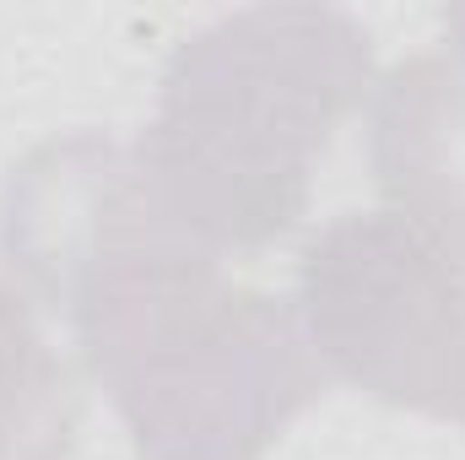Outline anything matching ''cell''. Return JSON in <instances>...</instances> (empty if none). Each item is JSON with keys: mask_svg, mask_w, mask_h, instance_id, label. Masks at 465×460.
<instances>
[{"mask_svg": "<svg viewBox=\"0 0 465 460\" xmlns=\"http://www.w3.org/2000/svg\"><path fill=\"white\" fill-rule=\"evenodd\" d=\"M0 249L71 320L141 460H265L325 395L298 309L146 217L124 152L93 130L11 168Z\"/></svg>", "mask_w": 465, "mask_h": 460, "instance_id": "cell-1", "label": "cell"}, {"mask_svg": "<svg viewBox=\"0 0 465 460\" xmlns=\"http://www.w3.org/2000/svg\"><path fill=\"white\" fill-rule=\"evenodd\" d=\"M373 44L331 5H254L190 33L157 115L124 152L130 190L179 238L254 255L298 228L336 125L362 104Z\"/></svg>", "mask_w": 465, "mask_h": 460, "instance_id": "cell-2", "label": "cell"}, {"mask_svg": "<svg viewBox=\"0 0 465 460\" xmlns=\"http://www.w3.org/2000/svg\"><path fill=\"white\" fill-rule=\"evenodd\" d=\"M314 357L384 406L450 417L465 374V260L395 212H347L298 260Z\"/></svg>", "mask_w": 465, "mask_h": 460, "instance_id": "cell-3", "label": "cell"}, {"mask_svg": "<svg viewBox=\"0 0 465 460\" xmlns=\"http://www.w3.org/2000/svg\"><path fill=\"white\" fill-rule=\"evenodd\" d=\"M368 152L390 212L465 260V49L384 71Z\"/></svg>", "mask_w": 465, "mask_h": 460, "instance_id": "cell-4", "label": "cell"}, {"mask_svg": "<svg viewBox=\"0 0 465 460\" xmlns=\"http://www.w3.org/2000/svg\"><path fill=\"white\" fill-rule=\"evenodd\" d=\"M76 434L82 395L65 363L0 282V460H76Z\"/></svg>", "mask_w": 465, "mask_h": 460, "instance_id": "cell-5", "label": "cell"}, {"mask_svg": "<svg viewBox=\"0 0 465 460\" xmlns=\"http://www.w3.org/2000/svg\"><path fill=\"white\" fill-rule=\"evenodd\" d=\"M450 27H455V38H460L455 49H465V11H450Z\"/></svg>", "mask_w": 465, "mask_h": 460, "instance_id": "cell-6", "label": "cell"}, {"mask_svg": "<svg viewBox=\"0 0 465 460\" xmlns=\"http://www.w3.org/2000/svg\"><path fill=\"white\" fill-rule=\"evenodd\" d=\"M450 417L465 428V374H460V395H455V412H450Z\"/></svg>", "mask_w": 465, "mask_h": 460, "instance_id": "cell-7", "label": "cell"}]
</instances>
